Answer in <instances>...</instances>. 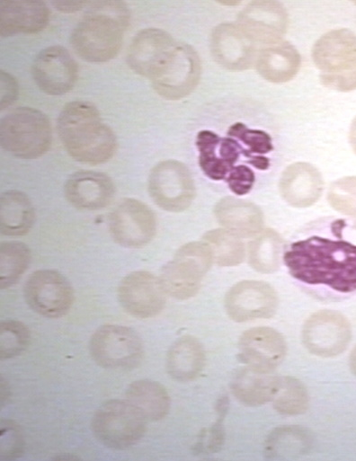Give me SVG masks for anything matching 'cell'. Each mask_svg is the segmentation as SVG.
Wrapping results in <instances>:
<instances>
[{"instance_id": "obj_5", "label": "cell", "mask_w": 356, "mask_h": 461, "mask_svg": "<svg viewBox=\"0 0 356 461\" xmlns=\"http://www.w3.org/2000/svg\"><path fill=\"white\" fill-rule=\"evenodd\" d=\"M51 137L50 122L37 109L16 108L1 120V146L17 157L34 159L42 155L49 148Z\"/></svg>"}, {"instance_id": "obj_30", "label": "cell", "mask_w": 356, "mask_h": 461, "mask_svg": "<svg viewBox=\"0 0 356 461\" xmlns=\"http://www.w3.org/2000/svg\"><path fill=\"white\" fill-rule=\"evenodd\" d=\"M279 383L280 377L247 368L235 377L232 382V391L243 403L260 405L273 399Z\"/></svg>"}, {"instance_id": "obj_41", "label": "cell", "mask_w": 356, "mask_h": 461, "mask_svg": "<svg viewBox=\"0 0 356 461\" xmlns=\"http://www.w3.org/2000/svg\"><path fill=\"white\" fill-rule=\"evenodd\" d=\"M17 94L18 84L15 79L10 74L1 71V109L12 104Z\"/></svg>"}, {"instance_id": "obj_27", "label": "cell", "mask_w": 356, "mask_h": 461, "mask_svg": "<svg viewBox=\"0 0 356 461\" xmlns=\"http://www.w3.org/2000/svg\"><path fill=\"white\" fill-rule=\"evenodd\" d=\"M205 353L201 343L192 336H182L169 349L166 368L175 380L186 382L194 379L201 372Z\"/></svg>"}, {"instance_id": "obj_15", "label": "cell", "mask_w": 356, "mask_h": 461, "mask_svg": "<svg viewBox=\"0 0 356 461\" xmlns=\"http://www.w3.org/2000/svg\"><path fill=\"white\" fill-rule=\"evenodd\" d=\"M32 77L38 87L50 95L70 91L77 76V66L70 53L62 46L42 49L33 60Z\"/></svg>"}, {"instance_id": "obj_2", "label": "cell", "mask_w": 356, "mask_h": 461, "mask_svg": "<svg viewBox=\"0 0 356 461\" xmlns=\"http://www.w3.org/2000/svg\"><path fill=\"white\" fill-rule=\"evenodd\" d=\"M58 133L67 152L89 164L107 162L117 150V139L97 108L85 101L66 104L58 119Z\"/></svg>"}, {"instance_id": "obj_23", "label": "cell", "mask_w": 356, "mask_h": 461, "mask_svg": "<svg viewBox=\"0 0 356 461\" xmlns=\"http://www.w3.org/2000/svg\"><path fill=\"white\" fill-rule=\"evenodd\" d=\"M323 180L320 173L312 164L298 162L289 165L281 174L280 191L289 205L307 208L320 198Z\"/></svg>"}, {"instance_id": "obj_37", "label": "cell", "mask_w": 356, "mask_h": 461, "mask_svg": "<svg viewBox=\"0 0 356 461\" xmlns=\"http://www.w3.org/2000/svg\"><path fill=\"white\" fill-rule=\"evenodd\" d=\"M30 341L26 325L15 320H6L0 326L1 359L13 358L22 352Z\"/></svg>"}, {"instance_id": "obj_33", "label": "cell", "mask_w": 356, "mask_h": 461, "mask_svg": "<svg viewBox=\"0 0 356 461\" xmlns=\"http://www.w3.org/2000/svg\"><path fill=\"white\" fill-rule=\"evenodd\" d=\"M213 260L219 266H235L245 258L244 244L238 235L227 229H214L204 235Z\"/></svg>"}, {"instance_id": "obj_11", "label": "cell", "mask_w": 356, "mask_h": 461, "mask_svg": "<svg viewBox=\"0 0 356 461\" xmlns=\"http://www.w3.org/2000/svg\"><path fill=\"white\" fill-rule=\"evenodd\" d=\"M28 306L39 315L57 318L70 309L74 293L68 280L54 270H39L27 279L23 288Z\"/></svg>"}, {"instance_id": "obj_28", "label": "cell", "mask_w": 356, "mask_h": 461, "mask_svg": "<svg viewBox=\"0 0 356 461\" xmlns=\"http://www.w3.org/2000/svg\"><path fill=\"white\" fill-rule=\"evenodd\" d=\"M125 395L126 401L135 407L146 421H159L169 412V395L165 387L156 381H134L127 388Z\"/></svg>"}, {"instance_id": "obj_35", "label": "cell", "mask_w": 356, "mask_h": 461, "mask_svg": "<svg viewBox=\"0 0 356 461\" xmlns=\"http://www.w3.org/2000/svg\"><path fill=\"white\" fill-rule=\"evenodd\" d=\"M274 408L283 414H299L308 406V395L298 380L290 377H280L277 392L272 399Z\"/></svg>"}, {"instance_id": "obj_6", "label": "cell", "mask_w": 356, "mask_h": 461, "mask_svg": "<svg viewBox=\"0 0 356 461\" xmlns=\"http://www.w3.org/2000/svg\"><path fill=\"white\" fill-rule=\"evenodd\" d=\"M213 261L207 243L182 245L163 269L160 280L166 294L177 299L193 297Z\"/></svg>"}, {"instance_id": "obj_21", "label": "cell", "mask_w": 356, "mask_h": 461, "mask_svg": "<svg viewBox=\"0 0 356 461\" xmlns=\"http://www.w3.org/2000/svg\"><path fill=\"white\" fill-rule=\"evenodd\" d=\"M176 43L177 41L164 30L144 29L134 37L129 45L128 64L137 74L151 80Z\"/></svg>"}, {"instance_id": "obj_9", "label": "cell", "mask_w": 356, "mask_h": 461, "mask_svg": "<svg viewBox=\"0 0 356 461\" xmlns=\"http://www.w3.org/2000/svg\"><path fill=\"white\" fill-rule=\"evenodd\" d=\"M148 191L158 207L171 212L185 210L195 196L189 169L176 160H165L153 167L148 177Z\"/></svg>"}, {"instance_id": "obj_19", "label": "cell", "mask_w": 356, "mask_h": 461, "mask_svg": "<svg viewBox=\"0 0 356 461\" xmlns=\"http://www.w3.org/2000/svg\"><path fill=\"white\" fill-rule=\"evenodd\" d=\"M238 26L254 41L270 45L280 41L286 32L288 14L278 2L255 1L240 12Z\"/></svg>"}, {"instance_id": "obj_3", "label": "cell", "mask_w": 356, "mask_h": 461, "mask_svg": "<svg viewBox=\"0 0 356 461\" xmlns=\"http://www.w3.org/2000/svg\"><path fill=\"white\" fill-rule=\"evenodd\" d=\"M129 12L120 1L94 3L72 31L70 43L83 59L105 62L120 51Z\"/></svg>"}, {"instance_id": "obj_42", "label": "cell", "mask_w": 356, "mask_h": 461, "mask_svg": "<svg viewBox=\"0 0 356 461\" xmlns=\"http://www.w3.org/2000/svg\"><path fill=\"white\" fill-rule=\"evenodd\" d=\"M85 1H56L52 4L57 10L63 13H73L81 10L86 5Z\"/></svg>"}, {"instance_id": "obj_29", "label": "cell", "mask_w": 356, "mask_h": 461, "mask_svg": "<svg viewBox=\"0 0 356 461\" xmlns=\"http://www.w3.org/2000/svg\"><path fill=\"white\" fill-rule=\"evenodd\" d=\"M34 210L29 198L15 190L5 191L0 200V228L4 235L18 236L33 225Z\"/></svg>"}, {"instance_id": "obj_4", "label": "cell", "mask_w": 356, "mask_h": 461, "mask_svg": "<svg viewBox=\"0 0 356 461\" xmlns=\"http://www.w3.org/2000/svg\"><path fill=\"white\" fill-rule=\"evenodd\" d=\"M312 58L321 71V83L340 92L356 89V34L348 29L333 30L315 43Z\"/></svg>"}, {"instance_id": "obj_43", "label": "cell", "mask_w": 356, "mask_h": 461, "mask_svg": "<svg viewBox=\"0 0 356 461\" xmlns=\"http://www.w3.org/2000/svg\"><path fill=\"white\" fill-rule=\"evenodd\" d=\"M350 144L356 154V117L353 119L349 134Z\"/></svg>"}, {"instance_id": "obj_10", "label": "cell", "mask_w": 356, "mask_h": 461, "mask_svg": "<svg viewBox=\"0 0 356 461\" xmlns=\"http://www.w3.org/2000/svg\"><path fill=\"white\" fill-rule=\"evenodd\" d=\"M200 75V61L195 49L187 43L177 42L151 83L162 97L179 100L192 92Z\"/></svg>"}, {"instance_id": "obj_26", "label": "cell", "mask_w": 356, "mask_h": 461, "mask_svg": "<svg viewBox=\"0 0 356 461\" xmlns=\"http://www.w3.org/2000/svg\"><path fill=\"white\" fill-rule=\"evenodd\" d=\"M300 66V56L289 42H275L262 49L256 58L259 74L267 81L285 83L291 80Z\"/></svg>"}, {"instance_id": "obj_13", "label": "cell", "mask_w": 356, "mask_h": 461, "mask_svg": "<svg viewBox=\"0 0 356 461\" xmlns=\"http://www.w3.org/2000/svg\"><path fill=\"white\" fill-rule=\"evenodd\" d=\"M352 337L351 325L340 313L322 310L313 314L305 323L302 338L306 348L320 357L342 353Z\"/></svg>"}, {"instance_id": "obj_36", "label": "cell", "mask_w": 356, "mask_h": 461, "mask_svg": "<svg viewBox=\"0 0 356 461\" xmlns=\"http://www.w3.org/2000/svg\"><path fill=\"white\" fill-rule=\"evenodd\" d=\"M309 436L302 429L287 427L273 431L267 440L266 450L271 456L302 454L309 446Z\"/></svg>"}, {"instance_id": "obj_38", "label": "cell", "mask_w": 356, "mask_h": 461, "mask_svg": "<svg viewBox=\"0 0 356 461\" xmlns=\"http://www.w3.org/2000/svg\"><path fill=\"white\" fill-rule=\"evenodd\" d=\"M328 200L337 211L356 218V176H346L334 182Z\"/></svg>"}, {"instance_id": "obj_1", "label": "cell", "mask_w": 356, "mask_h": 461, "mask_svg": "<svg viewBox=\"0 0 356 461\" xmlns=\"http://www.w3.org/2000/svg\"><path fill=\"white\" fill-rule=\"evenodd\" d=\"M284 262L295 279L350 293L356 290V245L312 236L291 244Z\"/></svg>"}, {"instance_id": "obj_34", "label": "cell", "mask_w": 356, "mask_h": 461, "mask_svg": "<svg viewBox=\"0 0 356 461\" xmlns=\"http://www.w3.org/2000/svg\"><path fill=\"white\" fill-rule=\"evenodd\" d=\"M31 259L26 244L8 241L0 246V287L6 288L13 285L25 271Z\"/></svg>"}, {"instance_id": "obj_17", "label": "cell", "mask_w": 356, "mask_h": 461, "mask_svg": "<svg viewBox=\"0 0 356 461\" xmlns=\"http://www.w3.org/2000/svg\"><path fill=\"white\" fill-rule=\"evenodd\" d=\"M286 342L282 335L270 327H254L245 331L239 341L243 361L253 370L270 373L284 359Z\"/></svg>"}, {"instance_id": "obj_20", "label": "cell", "mask_w": 356, "mask_h": 461, "mask_svg": "<svg viewBox=\"0 0 356 461\" xmlns=\"http://www.w3.org/2000/svg\"><path fill=\"white\" fill-rule=\"evenodd\" d=\"M196 146L200 167L214 181L226 180L241 154L248 158L246 149L234 137H220L211 130L204 129L198 133Z\"/></svg>"}, {"instance_id": "obj_22", "label": "cell", "mask_w": 356, "mask_h": 461, "mask_svg": "<svg viewBox=\"0 0 356 461\" xmlns=\"http://www.w3.org/2000/svg\"><path fill=\"white\" fill-rule=\"evenodd\" d=\"M114 193L111 179L94 171L76 172L68 177L65 184L67 199L82 209L104 208L111 203Z\"/></svg>"}, {"instance_id": "obj_16", "label": "cell", "mask_w": 356, "mask_h": 461, "mask_svg": "<svg viewBox=\"0 0 356 461\" xmlns=\"http://www.w3.org/2000/svg\"><path fill=\"white\" fill-rule=\"evenodd\" d=\"M227 315L236 322L269 318L277 307V296L267 283L245 280L234 285L225 299Z\"/></svg>"}, {"instance_id": "obj_24", "label": "cell", "mask_w": 356, "mask_h": 461, "mask_svg": "<svg viewBox=\"0 0 356 461\" xmlns=\"http://www.w3.org/2000/svg\"><path fill=\"white\" fill-rule=\"evenodd\" d=\"M49 11L41 1H1L2 37L16 33H35L48 24Z\"/></svg>"}, {"instance_id": "obj_8", "label": "cell", "mask_w": 356, "mask_h": 461, "mask_svg": "<svg viewBox=\"0 0 356 461\" xmlns=\"http://www.w3.org/2000/svg\"><path fill=\"white\" fill-rule=\"evenodd\" d=\"M89 350L99 366L111 369L133 368L143 356V345L137 332L118 324L98 328L90 339Z\"/></svg>"}, {"instance_id": "obj_7", "label": "cell", "mask_w": 356, "mask_h": 461, "mask_svg": "<svg viewBox=\"0 0 356 461\" xmlns=\"http://www.w3.org/2000/svg\"><path fill=\"white\" fill-rule=\"evenodd\" d=\"M146 419L126 400L102 403L92 419V430L104 446L124 449L135 445L146 431Z\"/></svg>"}, {"instance_id": "obj_14", "label": "cell", "mask_w": 356, "mask_h": 461, "mask_svg": "<svg viewBox=\"0 0 356 461\" xmlns=\"http://www.w3.org/2000/svg\"><path fill=\"white\" fill-rule=\"evenodd\" d=\"M165 294L160 279L144 270L129 273L118 288L120 306L138 318L157 315L165 307Z\"/></svg>"}, {"instance_id": "obj_25", "label": "cell", "mask_w": 356, "mask_h": 461, "mask_svg": "<svg viewBox=\"0 0 356 461\" xmlns=\"http://www.w3.org/2000/svg\"><path fill=\"white\" fill-rule=\"evenodd\" d=\"M214 212L218 223L238 236L254 235L263 225V213L256 205L234 197L221 199Z\"/></svg>"}, {"instance_id": "obj_45", "label": "cell", "mask_w": 356, "mask_h": 461, "mask_svg": "<svg viewBox=\"0 0 356 461\" xmlns=\"http://www.w3.org/2000/svg\"><path fill=\"white\" fill-rule=\"evenodd\" d=\"M6 392H9L6 388V385L4 381L1 382V403L2 404L5 403L6 398L8 397Z\"/></svg>"}, {"instance_id": "obj_12", "label": "cell", "mask_w": 356, "mask_h": 461, "mask_svg": "<svg viewBox=\"0 0 356 461\" xmlns=\"http://www.w3.org/2000/svg\"><path fill=\"white\" fill-rule=\"evenodd\" d=\"M113 239L125 247L138 248L148 244L156 233L153 211L135 199H124L109 216Z\"/></svg>"}, {"instance_id": "obj_18", "label": "cell", "mask_w": 356, "mask_h": 461, "mask_svg": "<svg viewBox=\"0 0 356 461\" xmlns=\"http://www.w3.org/2000/svg\"><path fill=\"white\" fill-rule=\"evenodd\" d=\"M239 26L221 23L212 31L210 49L215 60L231 71H241L253 66L256 45Z\"/></svg>"}, {"instance_id": "obj_44", "label": "cell", "mask_w": 356, "mask_h": 461, "mask_svg": "<svg viewBox=\"0 0 356 461\" xmlns=\"http://www.w3.org/2000/svg\"><path fill=\"white\" fill-rule=\"evenodd\" d=\"M350 367L352 373L356 376V347L352 350L350 356Z\"/></svg>"}, {"instance_id": "obj_32", "label": "cell", "mask_w": 356, "mask_h": 461, "mask_svg": "<svg viewBox=\"0 0 356 461\" xmlns=\"http://www.w3.org/2000/svg\"><path fill=\"white\" fill-rule=\"evenodd\" d=\"M227 135L237 138L247 146L249 164L260 170L269 168V159L262 155L273 149L269 134L260 129H249L245 124L236 122L229 127Z\"/></svg>"}, {"instance_id": "obj_40", "label": "cell", "mask_w": 356, "mask_h": 461, "mask_svg": "<svg viewBox=\"0 0 356 461\" xmlns=\"http://www.w3.org/2000/svg\"><path fill=\"white\" fill-rule=\"evenodd\" d=\"M254 173L248 166L236 165L226 178L229 189L236 195L249 192L254 182Z\"/></svg>"}, {"instance_id": "obj_31", "label": "cell", "mask_w": 356, "mask_h": 461, "mask_svg": "<svg viewBox=\"0 0 356 461\" xmlns=\"http://www.w3.org/2000/svg\"><path fill=\"white\" fill-rule=\"evenodd\" d=\"M281 246V238L274 230H264L249 244L250 264L260 272L275 271L280 265Z\"/></svg>"}, {"instance_id": "obj_39", "label": "cell", "mask_w": 356, "mask_h": 461, "mask_svg": "<svg viewBox=\"0 0 356 461\" xmlns=\"http://www.w3.org/2000/svg\"><path fill=\"white\" fill-rule=\"evenodd\" d=\"M1 459L10 460L18 457L22 452L23 442L16 424L11 421H2Z\"/></svg>"}]
</instances>
